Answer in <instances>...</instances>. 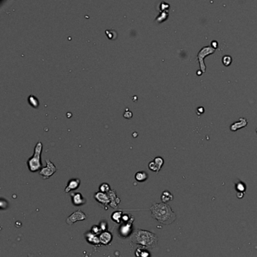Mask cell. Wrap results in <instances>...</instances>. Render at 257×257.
I'll use <instances>...</instances> for the list:
<instances>
[{"label":"cell","mask_w":257,"mask_h":257,"mask_svg":"<svg viewBox=\"0 0 257 257\" xmlns=\"http://www.w3.org/2000/svg\"><path fill=\"white\" fill-rule=\"evenodd\" d=\"M153 161H155V162L157 164H158V167H159V168L161 169L162 166H163V165H164V159H163V158H161V157L158 156V157H155V158H154V159H153Z\"/></svg>","instance_id":"484cf974"},{"label":"cell","mask_w":257,"mask_h":257,"mask_svg":"<svg viewBox=\"0 0 257 257\" xmlns=\"http://www.w3.org/2000/svg\"><path fill=\"white\" fill-rule=\"evenodd\" d=\"M215 51H216V49L212 48L211 46H205V47H203L201 49V51L198 54L197 58L198 59L199 63H200L201 70L203 72H204L205 70H206V67H205L204 62V59L206 56L214 52Z\"/></svg>","instance_id":"5b68a950"},{"label":"cell","mask_w":257,"mask_h":257,"mask_svg":"<svg viewBox=\"0 0 257 257\" xmlns=\"http://www.w3.org/2000/svg\"><path fill=\"white\" fill-rule=\"evenodd\" d=\"M231 61H232V58H231V57L230 55H225L224 57H223V63L226 67L229 66L230 64H231Z\"/></svg>","instance_id":"cb8c5ba5"},{"label":"cell","mask_w":257,"mask_h":257,"mask_svg":"<svg viewBox=\"0 0 257 257\" xmlns=\"http://www.w3.org/2000/svg\"><path fill=\"white\" fill-rule=\"evenodd\" d=\"M100 244H103V245H108L111 243L112 240V235L109 231H103L100 234Z\"/></svg>","instance_id":"7c38bea8"},{"label":"cell","mask_w":257,"mask_h":257,"mask_svg":"<svg viewBox=\"0 0 257 257\" xmlns=\"http://www.w3.org/2000/svg\"><path fill=\"white\" fill-rule=\"evenodd\" d=\"M235 189H236V190L238 191V192H242V193H245V190H246L245 184H244V182H241V181H239V182H238V183L235 184Z\"/></svg>","instance_id":"603a6c76"},{"label":"cell","mask_w":257,"mask_h":257,"mask_svg":"<svg viewBox=\"0 0 257 257\" xmlns=\"http://www.w3.org/2000/svg\"><path fill=\"white\" fill-rule=\"evenodd\" d=\"M237 195H238V198H242L243 196H244V193H242V192H238Z\"/></svg>","instance_id":"d6a6232c"},{"label":"cell","mask_w":257,"mask_h":257,"mask_svg":"<svg viewBox=\"0 0 257 257\" xmlns=\"http://www.w3.org/2000/svg\"><path fill=\"white\" fill-rule=\"evenodd\" d=\"M168 16V12H161V14L159 15V16L158 18H156V21L158 22L164 21V20H166Z\"/></svg>","instance_id":"d4e9b609"},{"label":"cell","mask_w":257,"mask_h":257,"mask_svg":"<svg viewBox=\"0 0 257 257\" xmlns=\"http://www.w3.org/2000/svg\"><path fill=\"white\" fill-rule=\"evenodd\" d=\"M134 217H131L130 220L127 223H124L119 228V232L122 237H127L129 235H131L133 234L132 229H133V223Z\"/></svg>","instance_id":"52a82bcc"},{"label":"cell","mask_w":257,"mask_h":257,"mask_svg":"<svg viewBox=\"0 0 257 257\" xmlns=\"http://www.w3.org/2000/svg\"><path fill=\"white\" fill-rule=\"evenodd\" d=\"M204 112V109L203 106H200V107L197 108V109H196V112H197V114L198 115V116L202 114Z\"/></svg>","instance_id":"4dcf8cb0"},{"label":"cell","mask_w":257,"mask_h":257,"mask_svg":"<svg viewBox=\"0 0 257 257\" xmlns=\"http://www.w3.org/2000/svg\"><path fill=\"white\" fill-rule=\"evenodd\" d=\"M148 168L150 171H154V172L155 173H158L160 171V170H161V168L158 167V164H157L154 161H152L149 163Z\"/></svg>","instance_id":"ffe728a7"},{"label":"cell","mask_w":257,"mask_h":257,"mask_svg":"<svg viewBox=\"0 0 257 257\" xmlns=\"http://www.w3.org/2000/svg\"><path fill=\"white\" fill-rule=\"evenodd\" d=\"M169 7H170L169 4L166 3V2H161L160 8H161V11H163V12H166V9H168Z\"/></svg>","instance_id":"83f0119b"},{"label":"cell","mask_w":257,"mask_h":257,"mask_svg":"<svg viewBox=\"0 0 257 257\" xmlns=\"http://www.w3.org/2000/svg\"><path fill=\"white\" fill-rule=\"evenodd\" d=\"M107 226H108L107 223L105 221H102L100 223V228L101 231H106V228H107Z\"/></svg>","instance_id":"f1b7e54d"},{"label":"cell","mask_w":257,"mask_h":257,"mask_svg":"<svg viewBox=\"0 0 257 257\" xmlns=\"http://www.w3.org/2000/svg\"><path fill=\"white\" fill-rule=\"evenodd\" d=\"M132 116H133L132 112H130V111L127 110V109L125 111V112L124 113V117L127 118V119H130V118L132 117Z\"/></svg>","instance_id":"f546056e"},{"label":"cell","mask_w":257,"mask_h":257,"mask_svg":"<svg viewBox=\"0 0 257 257\" xmlns=\"http://www.w3.org/2000/svg\"><path fill=\"white\" fill-rule=\"evenodd\" d=\"M28 102H29V105L33 106V108H38L39 106V100L36 97H35L34 95L31 94L29 95V97H28Z\"/></svg>","instance_id":"d6986e66"},{"label":"cell","mask_w":257,"mask_h":257,"mask_svg":"<svg viewBox=\"0 0 257 257\" xmlns=\"http://www.w3.org/2000/svg\"><path fill=\"white\" fill-rule=\"evenodd\" d=\"M135 256L137 257H151V254L147 250L143 248H137L135 252Z\"/></svg>","instance_id":"ac0fdd59"},{"label":"cell","mask_w":257,"mask_h":257,"mask_svg":"<svg viewBox=\"0 0 257 257\" xmlns=\"http://www.w3.org/2000/svg\"><path fill=\"white\" fill-rule=\"evenodd\" d=\"M85 237H86V240L88 241V242L91 244H93V245H97V244H100V238H97L96 234H94V233H87V234H85Z\"/></svg>","instance_id":"5bb4252c"},{"label":"cell","mask_w":257,"mask_h":257,"mask_svg":"<svg viewBox=\"0 0 257 257\" xmlns=\"http://www.w3.org/2000/svg\"><path fill=\"white\" fill-rule=\"evenodd\" d=\"M134 177H135V179L137 182H145L146 180H147V179H148L149 177V175L146 171H140L136 173Z\"/></svg>","instance_id":"2e32d148"},{"label":"cell","mask_w":257,"mask_h":257,"mask_svg":"<svg viewBox=\"0 0 257 257\" xmlns=\"http://www.w3.org/2000/svg\"><path fill=\"white\" fill-rule=\"evenodd\" d=\"M130 241L133 244L140 245L143 247L154 248L158 245V238L155 233L149 231L137 229L130 235Z\"/></svg>","instance_id":"7a4b0ae2"},{"label":"cell","mask_w":257,"mask_h":257,"mask_svg":"<svg viewBox=\"0 0 257 257\" xmlns=\"http://www.w3.org/2000/svg\"><path fill=\"white\" fill-rule=\"evenodd\" d=\"M109 196V198H110V204H109V206L112 208H117L119 207V204L121 203V199L118 197L116 192L113 189H111L110 192L108 193Z\"/></svg>","instance_id":"8fae6325"},{"label":"cell","mask_w":257,"mask_h":257,"mask_svg":"<svg viewBox=\"0 0 257 257\" xmlns=\"http://www.w3.org/2000/svg\"><path fill=\"white\" fill-rule=\"evenodd\" d=\"M211 45H212V48L217 49V48L218 47V42H217L216 40H213L211 42Z\"/></svg>","instance_id":"1f68e13d"},{"label":"cell","mask_w":257,"mask_h":257,"mask_svg":"<svg viewBox=\"0 0 257 257\" xmlns=\"http://www.w3.org/2000/svg\"><path fill=\"white\" fill-rule=\"evenodd\" d=\"M27 257H35V256H34V255H33V254L29 253V254H28V256Z\"/></svg>","instance_id":"836d02e7"},{"label":"cell","mask_w":257,"mask_h":257,"mask_svg":"<svg viewBox=\"0 0 257 257\" xmlns=\"http://www.w3.org/2000/svg\"><path fill=\"white\" fill-rule=\"evenodd\" d=\"M72 203L75 206H81L86 203V200L80 192H73L71 195Z\"/></svg>","instance_id":"30bf717a"},{"label":"cell","mask_w":257,"mask_h":257,"mask_svg":"<svg viewBox=\"0 0 257 257\" xmlns=\"http://www.w3.org/2000/svg\"><path fill=\"white\" fill-rule=\"evenodd\" d=\"M99 189L100 192H103V193H109L111 191L110 186H109V184L106 183V182H103V183L101 184L99 187Z\"/></svg>","instance_id":"7402d4cb"},{"label":"cell","mask_w":257,"mask_h":257,"mask_svg":"<svg viewBox=\"0 0 257 257\" xmlns=\"http://www.w3.org/2000/svg\"><path fill=\"white\" fill-rule=\"evenodd\" d=\"M80 183H81V181L78 178H72V179H70L68 182H67V185L66 186L65 189H64V192L65 193H69L70 192L76 190L77 189L79 188Z\"/></svg>","instance_id":"9c48e42d"},{"label":"cell","mask_w":257,"mask_h":257,"mask_svg":"<svg viewBox=\"0 0 257 257\" xmlns=\"http://www.w3.org/2000/svg\"><path fill=\"white\" fill-rule=\"evenodd\" d=\"M46 166L43 167L40 171H39V174L44 179H49L51 176H52L56 172H57V167L54 165V163H52L49 159H45Z\"/></svg>","instance_id":"277c9868"},{"label":"cell","mask_w":257,"mask_h":257,"mask_svg":"<svg viewBox=\"0 0 257 257\" xmlns=\"http://www.w3.org/2000/svg\"><path fill=\"white\" fill-rule=\"evenodd\" d=\"M87 215L84 213L82 210H76L75 212L72 213L71 215H70L68 217L66 220L67 225H69L70 226H72L74 223H75L78 221H83L87 219Z\"/></svg>","instance_id":"8992f818"},{"label":"cell","mask_w":257,"mask_h":257,"mask_svg":"<svg viewBox=\"0 0 257 257\" xmlns=\"http://www.w3.org/2000/svg\"><path fill=\"white\" fill-rule=\"evenodd\" d=\"M123 214L124 213H122V211H121V210H116V211L112 213V216H111V219L114 222H116V223H120L122 220Z\"/></svg>","instance_id":"e0dca14e"},{"label":"cell","mask_w":257,"mask_h":257,"mask_svg":"<svg viewBox=\"0 0 257 257\" xmlns=\"http://www.w3.org/2000/svg\"><path fill=\"white\" fill-rule=\"evenodd\" d=\"M161 200L162 203L168 204L169 201L174 200V195L168 190H164L161 196Z\"/></svg>","instance_id":"9a60e30c"},{"label":"cell","mask_w":257,"mask_h":257,"mask_svg":"<svg viewBox=\"0 0 257 257\" xmlns=\"http://www.w3.org/2000/svg\"><path fill=\"white\" fill-rule=\"evenodd\" d=\"M43 145L41 141H39L35 146L34 153L33 156L30 157L26 161L28 169L30 172L34 173L39 171L43 168L42 161H41V154L42 152Z\"/></svg>","instance_id":"3957f363"},{"label":"cell","mask_w":257,"mask_h":257,"mask_svg":"<svg viewBox=\"0 0 257 257\" xmlns=\"http://www.w3.org/2000/svg\"><path fill=\"white\" fill-rule=\"evenodd\" d=\"M95 200L98 202L99 204H102L103 207H106V209H107L108 205H109L110 204V198H109V196L108 195V193H103V192H97L94 194V195Z\"/></svg>","instance_id":"ba28073f"},{"label":"cell","mask_w":257,"mask_h":257,"mask_svg":"<svg viewBox=\"0 0 257 257\" xmlns=\"http://www.w3.org/2000/svg\"><path fill=\"white\" fill-rule=\"evenodd\" d=\"M106 34L107 36L108 39H111V40L116 39L118 36L117 32L114 30V29H106Z\"/></svg>","instance_id":"44dd1931"},{"label":"cell","mask_w":257,"mask_h":257,"mask_svg":"<svg viewBox=\"0 0 257 257\" xmlns=\"http://www.w3.org/2000/svg\"><path fill=\"white\" fill-rule=\"evenodd\" d=\"M100 231H101V229L100 228V226H93V227L91 228V232L94 233V234H99Z\"/></svg>","instance_id":"4316f807"},{"label":"cell","mask_w":257,"mask_h":257,"mask_svg":"<svg viewBox=\"0 0 257 257\" xmlns=\"http://www.w3.org/2000/svg\"><path fill=\"white\" fill-rule=\"evenodd\" d=\"M149 210L152 218L163 225H171L176 219V213L168 204L154 202Z\"/></svg>","instance_id":"6da1fadb"},{"label":"cell","mask_w":257,"mask_h":257,"mask_svg":"<svg viewBox=\"0 0 257 257\" xmlns=\"http://www.w3.org/2000/svg\"><path fill=\"white\" fill-rule=\"evenodd\" d=\"M247 124V120L244 118H241L238 122H234L231 125V130L234 131V130H237L238 129L241 128V127H245L246 125Z\"/></svg>","instance_id":"4fadbf2b"}]
</instances>
